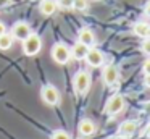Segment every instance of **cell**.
<instances>
[{
  "label": "cell",
  "instance_id": "6da1fadb",
  "mask_svg": "<svg viewBox=\"0 0 150 139\" xmlns=\"http://www.w3.org/2000/svg\"><path fill=\"white\" fill-rule=\"evenodd\" d=\"M21 42H23V52L26 55H29V57L37 55L40 52V48H42V39L37 34H34V32H31V34Z\"/></svg>",
  "mask_w": 150,
  "mask_h": 139
},
{
  "label": "cell",
  "instance_id": "7a4b0ae2",
  "mask_svg": "<svg viewBox=\"0 0 150 139\" xmlns=\"http://www.w3.org/2000/svg\"><path fill=\"white\" fill-rule=\"evenodd\" d=\"M73 87H74V92L79 96H84L86 92L91 87V74L87 71H78L73 79Z\"/></svg>",
  "mask_w": 150,
  "mask_h": 139
},
{
  "label": "cell",
  "instance_id": "3957f363",
  "mask_svg": "<svg viewBox=\"0 0 150 139\" xmlns=\"http://www.w3.org/2000/svg\"><path fill=\"white\" fill-rule=\"evenodd\" d=\"M124 105H126V100L121 94H115L108 99L107 105H105V113L110 116H115L118 113H121L124 110Z\"/></svg>",
  "mask_w": 150,
  "mask_h": 139
},
{
  "label": "cell",
  "instance_id": "277c9868",
  "mask_svg": "<svg viewBox=\"0 0 150 139\" xmlns=\"http://www.w3.org/2000/svg\"><path fill=\"white\" fill-rule=\"evenodd\" d=\"M71 57V48L63 42H58L52 47V58L57 61L58 65H66L69 61Z\"/></svg>",
  "mask_w": 150,
  "mask_h": 139
},
{
  "label": "cell",
  "instance_id": "5b68a950",
  "mask_svg": "<svg viewBox=\"0 0 150 139\" xmlns=\"http://www.w3.org/2000/svg\"><path fill=\"white\" fill-rule=\"evenodd\" d=\"M40 97L47 105H57L60 102V92L55 86H44L40 91Z\"/></svg>",
  "mask_w": 150,
  "mask_h": 139
},
{
  "label": "cell",
  "instance_id": "8992f818",
  "mask_svg": "<svg viewBox=\"0 0 150 139\" xmlns=\"http://www.w3.org/2000/svg\"><path fill=\"white\" fill-rule=\"evenodd\" d=\"M102 79H103V83L110 87L115 86V84H118V81H120V71H118V68L113 66V65L105 66L103 73H102Z\"/></svg>",
  "mask_w": 150,
  "mask_h": 139
},
{
  "label": "cell",
  "instance_id": "52a82bcc",
  "mask_svg": "<svg viewBox=\"0 0 150 139\" xmlns=\"http://www.w3.org/2000/svg\"><path fill=\"white\" fill-rule=\"evenodd\" d=\"M84 60L87 61L89 66H92V68H98V66H102V65H103L105 57H103V53H102V52L98 50V48L91 47V48H89V52H87V55H86Z\"/></svg>",
  "mask_w": 150,
  "mask_h": 139
},
{
  "label": "cell",
  "instance_id": "ba28073f",
  "mask_svg": "<svg viewBox=\"0 0 150 139\" xmlns=\"http://www.w3.org/2000/svg\"><path fill=\"white\" fill-rule=\"evenodd\" d=\"M31 26L28 24L26 21H18L16 24L13 26V31H11V36L13 39H18V41H24L28 36L31 34Z\"/></svg>",
  "mask_w": 150,
  "mask_h": 139
},
{
  "label": "cell",
  "instance_id": "9c48e42d",
  "mask_svg": "<svg viewBox=\"0 0 150 139\" xmlns=\"http://www.w3.org/2000/svg\"><path fill=\"white\" fill-rule=\"evenodd\" d=\"M79 134L84 136V138H89V136L95 134V131H97V126H95V123L92 121V120H81V123H79Z\"/></svg>",
  "mask_w": 150,
  "mask_h": 139
},
{
  "label": "cell",
  "instance_id": "30bf717a",
  "mask_svg": "<svg viewBox=\"0 0 150 139\" xmlns=\"http://www.w3.org/2000/svg\"><path fill=\"white\" fill-rule=\"evenodd\" d=\"M78 41L82 42V44H86L87 47H94L95 45V36L89 28H82L78 34Z\"/></svg>",
  "mask_w": 150,
  "mask_h": 139
},
{
  "label": "cell",
  "instance_id": "8fae6325",
  "mask_svg": "<svg viewBox=\"0 0 150 139\" xmlns=\"http://www.w3.org/2000/svg\"><path fill=\"white\" fill-rule=\"evenodd\" d=\"M89 48H91V47H87L86 44H82V42L76 41V44L73 45V48H71L73 58H76V60H84L86 55H87V52H89Z\"/></svg>",
  "mask_w": 150,
  "mask_h": 139
},
{
  "label": "cell",
  "instance_id": "7c38bea8",
  "mask_svg": "<svg viewBox=\"0 0 150 139\" xmlns=\"http://www.w3.org/2000/svg\"><path fill=\"white\" fill-rule=\"evenodd\" d=\"M136 131H137V121H134V120H127V121H123L120 125V134L124 136V138L132 136Z\"/></svg>",
  "mask_w": 150,
  "mask_h": 139
},
{
  "label": "cell",
  "instance_id": "4fadbf2b",
  "mask_svg": "<svg viewBox=\"0 0 150 139\" xmlns=\"http://www.w3.org/2000/svg\"><path fill=\"white\" fill-rule=\"evenodd\" d=\"M57 8H58V5H57V0H42L39 5V10L42 15L45 16H52L55 15Z\"/></svg>",
  "mask_w": 150,
  "mask_h": 139
},
{
  "label": "cell",
  "instance_id": "5bb4252c",
  "mask_svg": "<svg viewBox=\"0 0 150 139\" xmlns=\"http://www.w3.org/2000/svg\"><path fill=\"white\" fill-rule=\"evenodd\" d=\"M132 32L142 39H147V37H150V24L145 21H139L132 26Z\"/></svg>",
  "mask_w": 150,
  "mask_h": 139
},
{
  "label": "cell",
  "instance_id": "9a60e30c",
  "mask_svg": "<svg viewBox=\"0 0 150 139\" xmlns=\"http://www.w3.org/2000/svg\"><path fill=\"white\" fill-rule=\"evenodd\" d=\"M11 45H13V36L8 32L0 34V50H8Z\"/></svg>",
  "mask_w": 150,
  "mask_h": 139
},
{
  "label": "cell",
  "instance_id": "2e32d148",
  "mask_svg": "<svg viewBox=\"0 0 150 139\" xmlns=\"http://www.w3.org/2000/svg\"><path fill=\"white\" fill-rule=\"evenodd\" d=\"M89 6L87 0H73V8L78 10V11H86Z\"/></svg>",
  "mask_w": 150,
  "mask_h": 139
},
{
  "label": "cell",
  "instance_id": "e0dca14e",
  "mask_svg": "<svg viewBox=\"0 0 150 139\" xmlns=\"http://www.w3.org/2000/svg\"><path fill=\"white\" fill-rule=\"evenodd\" d=\"M50 139H71V136H69L65 129H57V131L52 133Z\"/></svg>",
  "mask_w": 150,
  "mask_h": 139
},
{
  "label": "cell",
  "instance_id": "ac0fdd59",
  "mask_svg": "<svg viewBox=\"0 0 150 139\" xmlns=\"http://www.w3.org/2000/svg\"><path fill=\"white\" fill-rule=\"evenodd\" d=\"M57 5L63 10H71L73 8V0H57Z\"/></svg>",
  "mask_w": 150,
  "mask_h": 139
},
{
  "label": "cell",
  "instance_id": "d6986e66",
  "mask_svg": "<svg viewBox=\"0 0 150 139\" xmlns=\"http://www.w3.org/2000/svg\"><path fill=\"white\" fill-rule=\"evenodd\" d=\"M140 50H142L145 55H149V57H150V37L144 39L142 45H140Z\"/></svg>",
  "mask_w": 150,
  "mask_h": 139
},
{
  "label": "cell",
  "instance_id": "ffe728a7",
  "mask_svg": "<svg viewBox=\"0 0 150 139\" xmlns=\"http://www.w3.org/2000/svg\"><path fill=\"white\" fill-rule=\"evenodd\" d=\"M142 73L144 74H150V58H147L142 65Z\"/></svg>",
  "mask_w": 150,
  "mask_h": 139
},
{
  "label": "cell",
  "instance_id": "44dd1931",
  "mask_svg": "<svg viewBox=\"0 0 150 139\" xmlns=\"http://www.w3.org/2000/svg\"><path fill=\"white\" fill-rule=\"evenodd\" d=\"M11 3V0H0V8H5Z\"/></svg>",
  "mask_w": 150,
  "mask_h": 139
},
{
  "label": "cell",
  "instance_id": "7402d4cb",
  "mask_svg": "<svg viewBox=\"0 0 150 139\" xmlns=\"http://www.w3.org/2000/svg\"><path fill=\"white\" fill-rule=\"evenodd\" d=\"M7 32V26H5V23L0 21V34H5Z\"/></svg>",
  "mask_w": 150,
  "mask_h": 139
},
{
  "label": "cell",
  "instance_id": "603a6c76",
  "mask_svg": "<svg viewBox=\"0 0 150 139\" xmlns=\"http://www.w3.org/2000/svg\"><path fill=\"white\" fill-rule=\"evenodd\" d=\"M144 84H145L147 87H150V74H145V78H144Z\"/></svg>",
  "mask_w": 150,
  "mask_h": 139
},
{
  "label": "cell",
  "instance_id": "cb8c5ba5",
  "mask_svg": "<svg viewBox=\"0 0 150 139\" xmlns=\"http://www.w3.org/2000/svg\"><path fill=\"white\" fill-rule=\"evenodd\" d=\"M145 15L150 16V0L147 2V5H145Z\"/></svg>",
  "mask_w": 150,
  "mask_h": 139
},
{
  "label": "cell",
  "instance_id": "d4e9b609",
  "mask_svg": "<svg viewBox=\"0 0 150 139\" xmlns=\"http://www.w3.org/2000/svg\"><path fill=\"white\" fill-rule=\"evenodd\" d=\"M145 136H147V138H150V123L147 125V128H145Z\"/></svg>",
  "mask_w": 150,
  "mask_h": 139
},
{
  "label": "cell",
  "instance_id": "484cf974",
  "mask_svg": "<svg viewBox=\"0 0 150 139\" xmlns=\"http://www.w3.org/2000/svg\"><path fill=\"white\" fill-rule=\"evenodd\" d=\"M108 139H124V136H111V138H108Z\"/></svg>",
  "mask_w": 150,
  "mask_h": 139
},
{
  "label": "cell",
  "instance_id": "4316f807",
  "mask_svg": "<svg viewBox=\"0 0 150 139\" xmlns=\"http://www.w3.org/2000/svg\"><path fill=\"white\" fill-rule=\"evenodd\" d=\"M145 112L150 113V103H147V105H145Z\"/></svg>",
  "mask_w": 150,
  "mask_h": 139
}]
</instances>
